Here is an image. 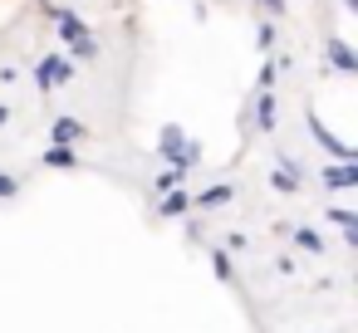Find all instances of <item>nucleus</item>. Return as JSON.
Returning a JSON list of instances; mask_svg holds the SVG:
<instances>
[{
	"instance_id": "f257e3e1",
	"label": "nucleus",
	"mask_w": 358,
	"mask_h": 333,
	"mask_svg": "<svg viewBox=\"0 0 358 333\" xmlns=\"http://www.w3.org/2000/svg\"><path fill=\"white\" fill-rule=\"evenodd\" d=\"M0 6H10V0H0Z\"/></svg>"
}]
</instances>
